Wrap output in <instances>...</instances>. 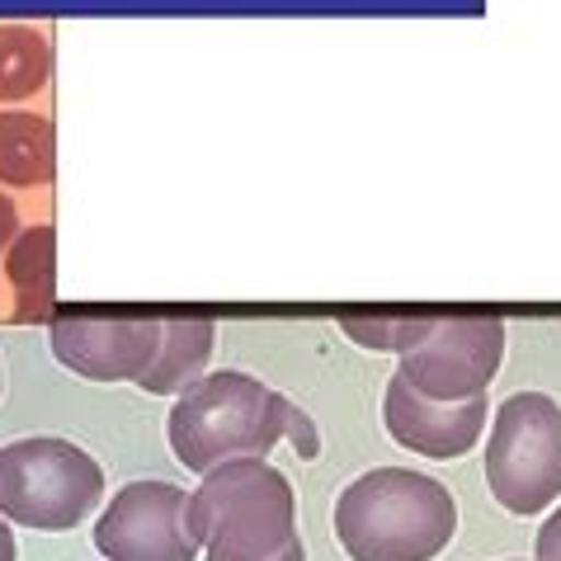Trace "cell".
Listing matches in <instances>:
<instances>
[{
  "instance_id": "obj_1",
  "label": "cell",
  "mask_w": 561,
  "mask_h": 561,
  "mask_svg": "<svg viewBox=\"0 0 561 561\" xmlns=\"http://www.w3.org/2000/svg\"><path fill=\"white\" fill-rule=\"evenodd\" d=\"M454 534L448 486L411 467H373L335 501V538L350 561H434Z\"/></svg>"
},
{
  "instance_id": "obj_2",
  "label": "cell",
  "mask_w": 561,
  "mask_h": 561,
  "mask_svg": "<svg viewBox=\"0 0 561 561\" xmlns=\"http://www.w3.org/2000/svg\"><path fill=\"white\" fill-rule=\"evenodd\" d=\"M302 411L284 392L264 387L251 373H204L194 387H184L170 407L165 434L180 467L204 477L208 467L227 458H270L293 434V420Z\"/></svg>"
},
{
  "instance_id": "obj_3",
  "label": "cell",
  "mask_w": 561,
  "mask_h": 561,
  "mask_svg": "<svg viewBox=\"0 0 561 561\" xmlns=\"http://www.w3.org/2000/svg\"><path fill=\"white\" fill-rule=\"evenodd\" d=\"M184 524L208 561H264L298 538V495L270 458H227L204 472Z\"/></svg>"
},
{
  "instance_id": "obj_4",
  "label": "cell",
  "mask_w": 561,
  "mask_h": 561,
  "mask_svg": "<svg viewBox=\"0 0 561 561\" xmlns=\"http://www.w3.org/2000/svg\"><path fill=\"white\" fill-rule=\"evenodd\" d=\"M104 501V467L71 439L34 434L0 448V519L71 534Z\"/></svg>"
},
{
  "instance_id": "obj_5",
  "label": "cell",
  "mask_w": 561,
  "mask_h": 561,
  "mask_svg": "<svg viewBox=\"0 0 561 561\" xmlns=\"http://www.w3.org/2000/svg\"><path fill=\"white\" fill-rule=\"evenodd\" d=\"M486 486L501 510L542 514L561 501V407L548 392H514L501 401L486 439Z\"/></svg>"
},
{
  "instance_id": "obj_6",
  "label": "cell",
  "mask_w": 561,
  "mask_h": 561,
  "mask_svg": "<svg viewBox=\"0 0 561 561\" xmlns=\"http://www.w3.org/2000/svg\"><path fill=\"white\" fill-rule=\"evenodd\" d=\"M505 358V321L495 311H439L430 335L397 354V373L434 401L486 397Z\"/></svg>"
},
{
  "instance_id": "obj_7",
  "label": "cell",
  "mask_w": 561,
  "mask_h": 561,
  "mask_svg": "<svg viewBox=\"0 0 561 561\" xmlns=\"http://www.w3.org/2000/svg\"><path fill=\"white\" fill-rule=\"evenodd\" d=\"M53 354L61 368L90 382H137L161 350V311H67L53 321Z\"/></svg>"
},
{
  "instance_id": "obj_8",
  "label": "cell",
  "mask_w": 561,
  "mask_h": 561,
  "mask_svg": "<svg viewBox=\"0 0 561 561\" xmlns=\"http://www.w3.org/2000/svg\"><path fill=\"white\" fill-rule=\"evenodd\" d=\"M190 491L175 481H128L95 519L104 561H198V542L184 524Z\"/></svg>"
},
{
  "instance_id": "obj_9",
  "label": "cell",
  "mask_w": 561,
  "mask_h": 561,
  "mask_svg": "<svg viewBox=\"0 0 561 561\" xmlns=\"http://www.w3.org/2000/svg\"><path fill=\"white\" fill-rule=\"evenodd\" d=\"M382 420H387V434L420 458H462L486 434V397L434 401L425 392H415L401 373H392L382 397Z\"/></svg>"
},
{
  "instance_id": "obj_10",
  "label": "cell",
  "mask_w": 561,
  "mask_h": 561,
  "mask_svg": "<svg viewBox=\"0 0 561 561\" xmlns=\"http://www.w3.org/2000/svg\"><path fill=\"white\" fill-rule=\"evenodd\" d=\"M217 325L208 311H161V350L151 368L137 378L147 397H180L208 373Z\"/></svg>"
},
{
  "instance_id": "obj_11",
  "label": "cell",
  "mask_w": 561,
  "mask_h": 561,
  "mask_svg": "<svg viewBox=\"0 0 561 561\" xmlns=\"http://www.w3.org/2000/svg\"><path fill=\"white\" fill-rule=\"evenodd\" d=\"M5 274L14 288V321H48L57 302V231L48 222L20 231L5 251Z\"/></svg>"
},
{
  "instance_id": "obj_12",
  "label": "cell",
  "mask_w": 561,
  "mask_h": 561,
  "mask_svg": "<svg viewBox=\"0 0 561 561\" xmlns=\"http://www.w3.org/2000/svg\"><path fill=\"white\" fill-rule=\"evenodd\" d=\"M57 175V133L43 114L0 108V184L38 190Z\"/></svg>"
},
{
  "instance_id": "obj_13",
  "label": "cell",
  "mask_w": 561,
  "mask_h": 561,
  "mask_svg": "<svg viewBox=\"0 0 561 561\" xmlns=\"http://www.w3.org/2000/svg\"><path fill=\"white\" fill-rule=\"evenodd\" d=\"M335 321L354 345L407 354L411 345H420V340L430 335V325L439 321V311H425V307H345Z\"/></svg>"
},
{
  "instance_id": "obj_14",
  "label": "cell",
  "mask_w": 561,
  "mask_h": 561,
  "mask_svg": "<svg viewBox=\"0 0 561 561\" xmlns=\"http://www.w3.org/2000/svg\"><path fill=\"white\" fill-rule=\"evenodd\" d=\"M53 76V43L28 24H0V104L28 100Z\"/></svg>"
},
{
  "instance_id": "obj_15",
  "label": "cell",
  "mask_w": 561,
  "mask_h": 561,
  "mask_svg": "<svg viewBox=\"0 0 561 561\" xmlns=\"http://www.w3.org/2000/svg\"><path fill=\"white\" fill-rule=\"evenodd\" d=\"M534 561H561V510H552L538 528V542H534Z\"/></svg>"
},
{
  "instance_id": "obj_16",
  "label": "cell",
  "mask_w": 561,
  "mask_h": 561,
  "mask_svg": "<svg viewBox=\"0 0 561 561\" xmlns=\"http://www.w3.org/2000/svg\"><path fill=\"white\" fill-rule=\"evenodd\" d=\"M14 237H20V208H14L10 194H0V255L10 251Z\"/></svg>"
},
{
  "instance_id": "obj_17",
  "label": "cell",
  "mask_w": 561,
  "mask_h": 561,
  "mask_svg": "<svg viewBox=\"0 0 561 561\" xmlns=\"http://www.w3.org/2000/svg\"><path fill=\"white\" fill-rule=\"evenodd\" d=\"M20 557V542L10 534V519H0V561H14Z\"/></svg>"
},
{
  "instance_id": "obj_18",
  "label": "cell",
  "mask_w": 561,
  "mask_h": 561,
  "mask_svg": "<svg viewBox=\"0 0 561 561\" xmlns=\"http://www.w3.org/2000/svg\"><path fill=\"white\" fill-rule=\"evenodd\" d=\"M208 561V557H204ZM264 561H307V548H302V538H293L284 552H274V557H264Z\"/></svg>"
},
{
  "instance_id": "obj_19",
  "label": "cell",
  "mask_w": 561,
  "mask_h": 561,
  "mask_svg": "<svg viewBox=\"0 0 561 561\" xmlns=\"http://www.w3.org/2000/svg\"><path fill=\"white\" fill-rule=\"evenodd\" d=\"M0 387H5V373H0Z\"/></svg>"
},
{
  "instance_id": "obj_20",
  "label": "cell",
  "mask_w": 561,
  "mask_h": 561,
  "mask_svg": "<svg viewBox=\"0 0 561 561\" xmlns=\"http://www.w3.org/2000/svg\"><path fill=\"white\" fill-rule=\"evenodd\" d=\"M510 561H519V557H510Z\"/></svg>"
}]
</instances>
